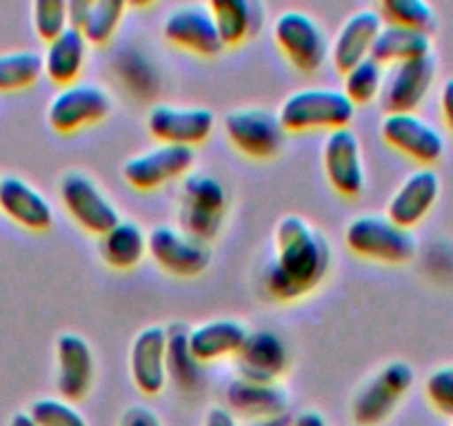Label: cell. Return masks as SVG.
I'll return each instance as SVG.
<instances>
[{"instance_id": "obj_1", "label": "cell", "mask_w": 453, "mask_h": 426, "mask_svg": "<svg viewBox=\"0 0 453 426\" xmlns=\"http://www.w3.org/2000/svg\"><path fill=\"white\" fill-rule=\"evenodd\" d=\"M331 260L325 233L298 213H287L273 229V254L263 273L265 291L278 302L307 298L325 282Z\"/></svg>"}, {"instance_id": "obj_2", "label": "cell", "mask_w": 453, "mask_h": 426, "mask_svg": "<svg viewBox=\"0 0 453 426\" xmlns=\"http://www.w3.org/2000/svg\"><path fill=\"white\" fill-rule=\"evenodd\" d=\"M356 116V104L342 89L331 87H307L285 98L278 118L285 132H335L349 127Z\"/></svg>"}, {"instance_id": "obj_3", "label": "cell", "mask_w": 453, "mask_h": 426, "mask_svg": "<svg viewBox=\"0 0 453 426\" xmlns=\"http://www.w3.org/2000/svg\"><path fill=\"white\" fill-rule=\"evenodd\" d=\"M229 211L225 185L209 173L191 171L182 178L178 202V227L189 236L207 242L220 233Z\"/></svg>"}, {"instance_id": "obj_4", "label": "cell", "mask_w": 453, "mask_h": 426, "mask_svg": "<svg viewBox=\"0 0 453 426\" xmlns=\"http://www.w3.org/2000/svg\"><path fill=\"white\" fill-rule=\"evenodd\" d=\"M345 245L351 254L382 264L411 262L418 254V240L411 229H404L380 213H365L345 229Z\"/></svg>"}, {"instance_id": "obj_5", "label": "cell", "mask_w": 453, "mask_h": 426, "mask_svg": "<svg viewBox=\"0 0 453 426\" xmlns=\"http://www.w3.org/2000/svg\"><path fill=\"white\" fill-rule=\"evenodd\" d=\"M416 382L411 364L403 360L387 362L372 380L356 393L351 402V420L356 426H380L389 420L398 404L407 398Z\"/></svg>"}, {"instance_id": "obj_6", "label": "cell", "mask_w": 453, "mask_h": 426, "mask_svg": "<svg viewBox=\"0 0 453 426\" xmlns=\"http://www.w3.org/2000/svg\"><path fill=\"white\" fill-rule=\"evenodd\" d=\"M273 42L291 67L303 73L320 72L331 56V41L325 27L298 10L282 11L273 20Z\"/></svg>"}, {"instance_id": "obj_7", "label": "cell", "mask_w": 453, "mask_h": 426, "mask_svg": "<svg viewBox=\"0 0 453 426\" xmlns=\"http://www.w3.org/2000/svg\"><path fill=\"white\" fill-rule=\"evenodd\" d=\"M111 94L98 82L78 80L60 87L47 104V123L58 133H76L111 114Z\"/></svg>"}, {"instance_id": "obj_8", "label": "cell", "mask_w": 453, "mask_h": 426, "mask_svg": "<svg viewBox=\"0 0 453 426\" xmlns=\"http://www.w3.org/2000/svg\"><path fill=\"white\" fill-rule=\"evenodd\" d=\"M60 202L73 223L85 229L91 236H100L120 223L119 207L109 200V195L96 185L91 176L82 171H67L58 185Z\"/></svg>"}, {"instance_id": "obj_9", "label": "cell", "mask_w": 453, "mask_h": 426, "mask_svg": "<svg viewBox=\"0 0 453 426\" xmlns=\"http://www.w3.org/2000/svg\"><path fill=\"white\" fill-rule=\"evenodd\" d=\"M147 255L169 276L194 278L211 264L207 242L189 236L178 224H158L147 233Z\"/></svg>"}, {"instance_id": "obj_10", "label": "cell", "mask_w": 453, "mask_h": 426, "mask_svg": "<svg viewBox=\"0 0 453 426\" xmlns=\"http://www.w3.org/2000/svg\"><path fill=\"white\" fill-rule=\"evenodd\" d=\"M225 132L229 142L242 156L254 160H269L285 147L287 132L280 118L263 107H242L225 116Z\"/></svg>"}, {"instance_id": "obj_11", "label": "cell", "mask_w": 453, "mask_h": 426, "mask_svg": "<svg viewBox=\"0 0 453 426\" xmlns=\"http://www.w3.org/2000/svg\"><path fill=\"white\" fill-rule=\"evenodd\" d=\"M196 164L191 147L156 142L151 149L132 156L123 164V178L138 191H154L173 180H182Z\"/></svg>"}, {"instance_id": "obj_12", "label": "cell", "mask_w": 453, "mask_h": 426, "mask_svg": "<svg viewBox=\"0 0 453 426\" xmlns=\"http://www.w3.org/2000/svg\"><path fill=\"white\" fill-rule=\"evenodd\" d=\"M163 36L173 47L203 58H216L225 51L209 3H182L167 11L163 20Z\"/></svg>"}, {"instance_id": "obj_13", "label": "cell", "mask_w": 453, "mask_h": 426, "mask_svg": "<svg viewBox=\"0 0 453 426\" xmlns=\"http://www.w3.org/2000/svg\"><path fill=\"white\" fill-rule=\"evenodd\" d=\"M322 167L334 191L342 198H358L367 185L363 147L358 133L351 127L335 129L322 142Z\"/></svg>"}, {"instance_id": "obj_14", "label": "cell", "mask_w": 453, "mask_h": 426, "mask_svg": "<svg viewBox=\"0 0 453 426\" xmlns=\"http://www.w3.org/2000/svg\"><path fill=\"white\" fill-rule=\"evenodd\" d=\"M435 69L438 63L434 54L387 67L380 91L385 114H416L434 85Z\"/></svg>"}, {"instance_id": "obj_15", "label": "cell", "mask_w": 453, "mask_h": 426, "mask_svg": "<svg viewBox=\"0 0 453 426\" xmlns=\"http://www.w3.org/2000/svg\"><path fill=\"white\" fill-rule=\"evenodd\" d=\"M380 136L391 149L400 151L422 167H431L444 156V136L418 114H385Z\"/></svg>"}, {"instance_id": "obj_16", "label": "cell", "mask_w": 453, "mask_h": 426, "mask_svg": "<svg viewBox=\"0 0 453 426\" xmlns=\"http://www.w3.org/2000/svg\"><path fill=\"white\" fill-rule=\"evenodd\" d=\"M216 127V116L207 107H180L160 103L147 114V129L165 145L191 147L203 145Z\"/></svg>"}, {"instance_id": "obj_17", "label": "cell", "mask_w": 453, "mask_h": 426, "mask_svg": "<svg viewBox=\"0 0 453 426\" xmlns=\"http://www.w3.org/2000/svg\"><path fill=\"white\" fill-rule=\"evenodd\" d=\"M56 391L63 399L76 404L89 395L96 376V360L89 342L78 333L56 338Z\"/></svg>"}, {"instance_id": "obj_18", "label": "cell", "mask_w": 453, "mask_h": 426, "mask_svg": "<svg viewBox=\"0 0 453 426\" xmlns=\"http://www.w3.org/2000/svg\"><path fill=\"white\" fill-rule=\"evenodd\" d=\"M129 376L142 395L163 393L169 380L167 373V327L151 324L134 336L129 349Z\"/></svg>"}, {"instance_id": "obj_19", "label": "cell", "mask_w": 453, "mask_h": 426, "mask_svg": "<svg viewBox=\"0 0 453 426\" xmlns=\"http://www.w3.org/2000/svg\"><path fill=\"white\" fill-rule=\"evenodd\" d=\"M440 198V176L431 167L409 173L387 204V218L404 229H413L426 218Z\"/></svg>"}, {"instance_id": "obj_20", "label": "cell", "mask_w": 453, "mask_h": 426, "mask_svg": "<svg viewBox=\"0 0 453 426\" xmlns=\"http://www.w3.org/2000/svg\"><path fill=\"white\" fill-rule=\"evenodd\" d=\"M382 25H385V20H382L380 11L373 10V7L354 11L345 23L340 25L338 34L331 42L329 58L342 76L351 67H356V65L372 56L373 42H376Z\"/></svg>"}, {"instance_id": "obj_21", "label": "cell", "mask_w": 453, "mask_h": 426, "mask_svg": "<svg viewBox=\"0 0 453 426\" xmlns=\"http://www.w3.org/2000/svg\"><path fill=\"white\" fill-rule=\"evenodd\" d=\"M234 362H236V376L247 380L280 382L289 367V351L278 333L250 331Z\"/></svg>"}, {"instance_id": "obj_22", "label": "cell", "mask_w": 453, "mask_h": 426, "mask_svg": "<svg viewBox=\"0 0 453 426\" xmlns=\"http://www.w3.org/2000/svg\"><path fill=\"white\" fill-rule=\"evenodd\" d=\"M226 408L234 417L241 415L247 420H267L287 413L289 393L280 382H258L236 376L225 391Z\"/></svg>"}, {"instance_id": "obj_23", "label": "cell", "mask_w": 453, "mask_h": 426, "mask_svg": "<svg viewBox=\"0 0 453 426\" xmlns=\"http://www.w3.org/2000/svg\"><path fill=\"white\" fill-rule=\"evenodd\" d=\"M0 211L29 232H47L54 224L50 200L19 176L0 178Z\"/></svg>"}, {"instance_id": "obj_24", "label": "cell", "mask_w": 453, "mask_h": 426, "mask_svg": "<svg viewBox=\"0 0 453 426\" xmlns=\"http://www.w3.org/2000/svg\"><path fill=\"white\" fill-rule=\"evenodd\" d=\"M250 331L242 323L234 317H218L209 323L189 329V349L191 355L200 364L218 362L225 358H236L242 342L247 340Z\"/></svg>"}, {"instance_id": "obj_25", "label": "cell", "mask_w": 453, "mask_h": 426, "mask_svg": "<svg viewBox=\"0 0 453 426\" xmlns=\"http://www.w3.org/2000/svg\"><path fill=\"white\" fill-rule=\"evenodd\" d=\"M222 45L238 47L254 38L265 25V5L258 0H211L209 3Z\"/></svg>"}, {"instance_id": "obj_26", "label": "cell", "mask_w": 453, "mask_h": 426, "mask_svg": "<svg viewBox=\"0 0 453 426\" xmlns=\"http://www.w3.org/2000/svg\"><path fill=\"white\" fill-rule=\"evenodd\" d=\"M87 51H89V42L85 41V36L78 29L69 27L56 41L47 42L42 51L45 76L58 87L73 85L81 80V73L87 65Z\"/></svg>"}, {"instance_id": "obj_27", "label": "cell", "mask_w": 453, "mask_h": 426, "mask_svg": "<svg viewBox=\"0 0 453 426\" xmlns=\"http://www.w3.org/2000/svg\"><path fill=\"white\" fill-rule=\"evenodd\" d=\"M431 54H434L431 34L395 27V25H382L372 49V58L378 60L382 67H391V65L407 63V60H416Z\"/></svg>"}, {"instance_id": "obj_28", "label": "cell", "mask_w": 453, "mask_h": 426, "mask_svg": "<svg viewBox=\"0 0 453 426\" xmlns=\"http://www.w3.org/2000/svg\"><path fill=\"white\" fill-rule=\"evenodd\" d=\"M147 255V232L134 220H120L100 238V258L111 269L129 271Z\"/></svg>"}, {"instance_id": "obj_29", "label": "cell", "mask_w": 453, "mask_h": 426, "mask_svg": "<svg viewBox=\"0 0 453 426\" xmlns=\"http://www.w3.org/2000/svg\"><path fill=\"white\" fill-rule=\"evenodd\" d=\"M200 367L203 364L191 355L189 327L185 323L167 327V373L182 391L194 393L200 386Z\"/></svg>"}, {"instance_id": "obj_30", "label": "cell", "mask_w": 453, "mask_h": 426, "mask_svg": "<svg viewBox=\"0 0 453 426\" xmlns=\"http://www.w3.org/2000/svg\"><path fill=\"white\" fill-rule=\"evenodd\" d=\"M42 73H45L42 54H38V51H3L0 54V94L29 89L41 80Z\"/></svg>"}, {"instance_id": "obj_31", "label": "cell", "mask_w": 453, "mask_h": 426, "mask_svg": "<svg viewBox=\"0 0 453 426\" xmlns=\"http://www.w3.org/2000/svg\"><path fill=\"white\" fill-rule=\"evenodd\" d=\"M125 14H127L125 0H91L89 14H87L81 34L89 45H107L119 34Z\"/></svg>"}, {"instance_id": "obj_32", "label": "cell", "mask_w": 453, "mask_h": 426, "mask_svg": "<svg viewBox=\"0 0 453 426\" xmlns=\"http://www.w3.org/2000/svg\"><path fill=\"white\" fill-rule=\"evenodd\" d=\"M376 10L380 11L385 25H395V27L431 34L438 25L435 10L425 0H382Z\"/></svg>"}, {"instance_id": "obj_33", "label": "cell", "mask_w": 453, "mask_h": 426, "mask_svg": "<svg viewBox=\"0 0 453 426\" xmlns=\"http://www.w3.org/2000/svg\"><path fill=\"white\" fill-rule=\"evenodd\" d=\"M382 82H385V67L369 56L345 73L342 91L356 107H360L380 98Z\"/></svg>"}, {"instance_id": "obj_34", "label": "cell", "mask_w": 453, "mask_h": 426, "mask_svg": "<svg viewBox=\"0 0 453 426\" xmlns=\"http://www.w3.org/2000/svg\"><path fill=\"white\" fill-rule=\"evenodd\" d=\"M34 32L42 42H51L69 29L67 3L65 0H36L32 5Z\"/></svg>"}, {"instance_id": "obj_35", "label": "cell", "mask_w": 453, "mask_h": 426, "mask_svg": "<svg viewBox=\"0 0 453 426\" xmlns=\"http://www.w3.org/2000/svg\"><path fill=\"white\" fill-rule=\"evenodd\" d=\"M29 415L41 426H89L85 415L63 398H41L32 402Z\"/></svg>"}, {"instance_id": "obj_36", "label": "cell", "mask_w": 453, "mask_h": 426, "mask_svg": "<svg viewBox=\"0 0 453 426\" xmlns=\"http://www.w3.org/2000/svg\"><path fill=\"white\" fill-rule=\"evenodd\" d=\"M425 393L435 411L453 417V367H440L431 371L425 382Z\"/></svg>"}, {"instance_id": "obj_37", "label": "cell", "mask_w": 453, "mask_h": 426, "mask_svg": "<svg viewBox=\"0 0 453 426\" xmlns=\"http://www.w3.org/2000/svg\"><path fill=\"white\" fill-rule=\"evenodd\" d=\"M119 426H163V422H160L158 413L151 411L150 407L134 404V407L125 408Z\"/></svg>"}, {"instance_id": "obj_38", "label": "cell", "mask_w": 453, "mask_h": 426, "mask_svg": "<svg viewBox=\"0 0 453 426\" xmlns=\"http://www.w3.org/2000/svg\"><path fill=\"white\" fill-rule=\"evenodd\" d=\"M440 114H442L449 132L453 133V78L444 80L442 89H440Z\"/></svg>"}, {"instance_id": "obj_39", "label": "cell", "mask_w": 453, "mask_h": 426, "mask_svg": "<svg viewBox=\"0 0 453 426\" xmlns=\"http://www.w3.org/2000/svg\"><path fill=\"white\" fill-rule=\"evenodd\" d=\"M203 426H238L236 417L226 407H211L204 415Z\"/></svg>"}, {"instance_id": "obj_40", "label": "cell", "mask_w": 453, "mask_h": 426, "mask_svg": "<svg viewBox=\"0 0 453 426\" xmlns=\"http://www.w3.org/2000/svg\"><path fill=\"white\" fill-rule=\"evenodd\" d=\"M291 426H326V420L320 411L309 408V411H303L296 417H291Z\"/></svg>"}, {"instance_id": "obj_41", "label": "cell", "mask_w": 453, "mask_h": 426, "mask_svg": "<svg viewBox=\"0 0 453 426\" xmlns=\"http://www.w3.org/2000/svg\"><path fill=\"white\" fill-rule=\"evenodd\" d=\"M251 426H291V417L282 413V415L267 417V420H256Z\"/></svg>"}, {"instance_id": "obj_42", "label": "cell", "mask_w": 453, "mask_h": 426, "mask_svg": "<svg viewBox=\"0 0 453 426\" xmlns=\"http://www.w3.org/2000/svg\"><path fill=\"white\" fill-rule=\"evenodd\" d=\"M10 426H41L29 413H16L10 420Z\"/></svg>"}]
</instances>
